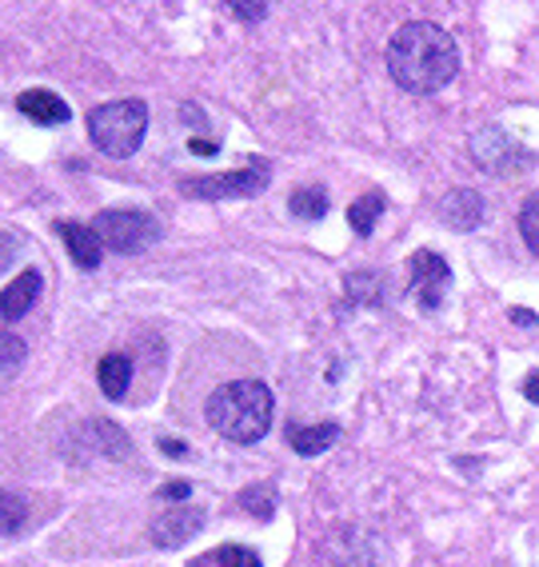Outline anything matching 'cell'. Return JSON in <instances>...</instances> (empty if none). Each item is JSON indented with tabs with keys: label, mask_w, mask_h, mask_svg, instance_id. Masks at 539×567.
I'll list each match as a JSON object with an SVG mask.
<instances>
[{
	"label": "cell",
	"mask_w": 539,
	"mask_h": 567,
	"mask_svg": "<svg viewBox=\"0 0 539 567\" xmlns=\"http://www.w3.org/2000/svg\"><path fill=\"white\" fill-rule=\"evenodd\" d=\"M56 233H61V240L69 244V256L76 260V268H84V272H92V268H101V240L92 236L89 224H76V220H61L56 224Z\"/></svg>",
	"instance_id": "10"
},
{
	"label": "cell",
	"mask_w": 539,
	"mask_h": 567,
	"mask_svg": "<svg viewBox=\"0 0 539 567\" xmlns=\"http://www.w3.org/2000/svg\"><path fill=\"white\" fill-rule=\"evenodd\" d=\"M524 395H528L531 404H539V375H528V380H524Z\"/></svg>",
	"instance_id": "25"
},
{
	"label": "cell",
	"mask_w": 539,
	"mask_h": 567,
	"mask_svg": "<svg viewBox=\"0 0 539 567\" xmlns=\"http://www.w3.org/2000/svg\"><path fill=\"white\" fill-rule=\"evenodd\" d=\"M200 527H204V512H200V507H173V512H164V516L153 524V544L180 547L184 539H193Z\"/></svg>",
	"instance_id": "8"
},
{
	"label": "cell",
	"mask_w": 539,
	"mask_h": 567,
	"mask_svg": "<svg viewBox=\"0 0 539 567\" xmlns=\"http://www.w3.org/2000/svg\"><path fill=\"white\" fill-rule=\"evenodd\" d=\"M519 233H524V244H528L531 252H539V196H528V200H524Z\"/></svg>",
	"instance_id": "20"
},
{
	"label": "cell",
	"mask_w": 539,
	"mask_h": 567,
	"mask_svg": "<svg viewBox=\"0 0 539 567\" xmlns=\"http://www.w3.org/2000/svg\"><path fill=\"white\" fill-rule=\"evenodd\" d=\"M208 424L232 444H256L272 427V392L260 380H236L208 395Z\"/></svg>",
	"instance_id": "2"
},
{
	"label": "cell",
	"mask_w": 539,
	"mask_h": 567,
	"mask_svg": "<svg viewBox=\"0 0 539 567\" xmlns=\"http://www.w3.org/2000/svg\"><path fill=\"white\" fill-rule=\"evenodd\" d=\"M439 220L448 224V228H456V233H471L484 220V196L471 193V188H456V193H448L439 200Z\"/></svg>",
	"instance_id": "9"
},
{
	"label": "cell",
	"mask_w": 539,
	"mask_h": 567,
	"mask_svg": "<svg viewBox=\"0 0 539 567\" xmlns=\"http://www.w3.org/2000/svg\"><path fill=\"white\" fill-rule=\"evenodd\" d=\"M340 440V427L336 424H315V427H292L288 432V444H292V452H300V456H320V452H328V447Z\"/></svg>",
	"instance_id": "14"
},
{
	"label": "cell",
	"mask_w": 539,
	"mask_h": 567,
	"mask_svg": "<svg viewBox=\"0 0 539 567\" xmlns=\"http://www.w3.org/2000/svg\"><path fill=\"white\" fill-rule=\"evenodd\" d=\"M29 519V504L21 496H12V492H0V532L4 536H17Z\"/></svg>",
	"instance_id": "19"
},
{
	"label": "cell",
	"mask_w": 539,
	"mask_h": 567,
	"mask_svg": "<svg viewBox=\"0 0 539 567\" xmlns=\"http://www.w3.org/2000/svg\"><path fill=\"white\" fill-rule=\"evenodd\" d=\"M288 208H292L300 220H320V216L328 213V193L324 188H296Z\"/></svg>",
	"instance_id": "18"
},
{
	"label": "cell",
	"mask_w": 539,
	"mask_h": 567,
	"mask_svg": "<svg viewBox=\"0 0 539 567\" xmlns=\"http://www.w3.org/2000/svg\"><path fill=\"white\" fill-rule=\"evenodd\" d=\"M148 132V109L144 101H108L89 112V136L92 144L108 156H133Z\"/></svg>",
	"instance_id": "3"
},
{
	"label": "cell",
	"mask_w": 539,
	"mask_h": 567,
	"mask_svg": "<svg viewBox=\"0 0 539 567\" xmlns=\"http://www.w3.org/2000/svg\"><path fill=\"white\" fill-rule=\"evenodd\" d=\"M188 496H193V487L184 484V480H176V484L160 487V499H173V504H180V499H188Z\"/></svg>",
	"instance_id": "24"
},
{
	"label": "cell",
	"mask_w": 539,
	"mask_h": 567,
	"mask_svg": "<svg viewBox=\"0 0 539 567\" xmlns=\"http://www.w3.org/2000/svg\"><path fill=\"white\" fill-rule=\"evenodd\" d=\"M96 380H101V392L108 400H124L128 388H133V360L121 352H108L101 360V368H96Z\"/></svg>",
	"instance_id": "13"
},
{
	"label": "cell",
	"mask_w": 539,
	"mask_h": 567,
	"mask_svg": "<svg viewBox=\"0 0 539 567\" xmlns=\"http://www.w3.org/2000/svg\"><path fill=\"white\" fill-rule=\"evenodd\" d=\"M193 153H196V156H213V153H216V144H208V141H193Z\"/></svg>",
	"instance_id": "26"
},
{
	"label": "cell",
	"mask_w": 539,
	"mask_h": 567,
	"mask_svg": "<svg viewBox=\"0 0 539 567\" xmlns=\"http://www.w3.org/2000/svg\"><path fill=\"white\" fill-rule=\"evenodd\" d=\"M265 184H268V164L256 161L252 168H240V173L193 176V181H180V193L200 196V200H240V196L265 193Z\"/></svg>",
	"instance_id": "5"
},
{
	"label": "cell",
	"mask_w": 539,
	"mask_h": 567,
	"mask_svg": "<svg viewBox=\"0 0 539 567\" xmlns=\"http://www.w3.org/2000/svg\"><path fill=\"white\" fill-rule=\"evenodd\" d=\"M92 236L113 252H141L144 244L156 240V220L141 208H113L92 220Z\"/></svg>",
	"instance_id": "4"
},
{
	"label": "cell",
	"mask_w": 539,
	"mask_h": 567,
	"mask_svg": "<svg viewBox=\"0 0 539 567\" xmlns=\"http://www.w3.org/2000/svg\"><path fill=\"white\" fill-rule=\"evenodd\" d=\"M459 69V49L432 21H407L387 41V72L404 92H439Z\"/></svg>",
	"instance_id": "1"
},
{
	"label": "cell",
	"mask_w": 539,
	"mask_h": 567,
	"mask_svg": "<svg viewBox=\"0 0 539 567\" xmlns=\"http://www.w3.org/2000/svg\"><path fill=\"white\" fill-rule=\"evenodd\" d=\"M268 496H272L268 487H252V492H245V496H240V504L252 507L260 519H268V516H272V499H268Z\"/></svg>",
	"instance_id": "22"
},
{
	"label": "cell",
	"mask_w": 539,
	"mask_h": 567,
	"mask_svg": "<svg viewBox=\"0 0 539 567\" xmlns=\"http://www.w3.org/2000/svg\"><path fill=\"white\" fill-rule=\"evenodd\" d=\"M448 288H452V268L444 256L419 248V252L407 260V292L416 296L427 312H436V308L444 305Z\"/></svg>",
	"instance_id": "6"
},
{
	"label": "cell",
	"mask_w": 539,
	"mask_h": 567,
	"mask_svg": "<svg viewBox=\"0 0 539 567\" xmlns=\"http://www.w3.org/2000/svg\"><path fill=\"white\" fill-rule=\"evenodd\" d=\"M471 153H476V161L488 168V173H504V168H519V164L528 161L524 156V148H516V144L504 136L499 128H484L471 141Z\"/></svg>",
	"instance_id": "7"
},
{
	"label": "cell",
	"mask_w": 539,
	"mask_h": 567,
	"mask_svg": "<svg viewBox=\"0 0 539 567\" xmlns=\"http://www.w3.org/2000/svg\"><path fill=\"white\" fill-rule=\"evenodd\" d=\"M12 260H17V240H12L9 233H0V272H4Z\"/></svg>",
	"instance_id": "23"
},
{
	"label": "cell",
	"mask_w": 539,
	"mask_h": 567,
	"mask_svg": "<svg viewBox=\"0 0 539 567\" xmlns=\"http://www.w3.org/2000/svg\"><path fill=\"white\" fill-rule=\"evenodd\" d=\"M380 213H384V196L376 193H364L352 208H348V224H352V233L356 236H367L372 228H376Z\"/></svg>",
	"instance_id": "16"
},
{
	"label": "cell",
	"mask_w": 539,
	"mask_h": 567,
	"mask_svg": "<svg viewBox=\"0 0 539 567\" xmlns=\"http://www.w3.org/2000/svg\"><path fill=\"white\" fill-rule=\"evenodd\" d=\"M24 368V340L12 332H0V388H9Z\"/></svg>",
	"instance_id": "17"
},
{
	"label": "cell",
	"mask_w": 539,
	"mask_h": 567,
	"mask_svg": "<svg viewBox=\"0 0 539 567\" xmlns=\"http://www.w3.org/2000/svg\"><path fill=\"white\" fill-rule=\"evenodd\" d=\"M17 109L37 124H64L69 121V104L49 89H32V92H21L17 96Z\"/></svg>",
	"instance_id": "12"
},
{
	"label": "cell",
	"mask_w": 539,
	"mask_h": 567,
	"mask_svg": "<svg viewBox=\"0 0 539 567\" xmlns=\"http://www.w3.org/2000/svg\"><path fill=\"white\" fill-rule=\"evenodd\" d=\"M193 567H265V564H260V556H256L252 547L225 544V547H213V551L196 556Z\"/></svg>",
	"instance_id": "15"
},
{
	"label": "cell",
	"mask_w": 539,
	"mask_h": 567,
	"mask_svg": "<svg viewBox=\"0 0 539 567\" xmlns=\"http://www.w3.org/2000/svg\"><path fill=\"white\" fill-rule=\"evenodd\" d=\"M225 4L240 17V21H265V12H268L265 0H225Z\"/></svg>",
	"instance_id": "21"
},
{
	"label": "cell",
	"mask_w": 539,
	"mask_h": 567,
	"mask_svg": "<svg viewBox=\"0 0 539 567\" xmlns=\"http://www.w3.org/2000/svg\"><path fill=\"white\" fill-rule=\"evenodd\" d=\"M37 296H41V272H32V268H29V272L17 276V280L0 292V316H4L9 324H12V320H21V316L37 305Z\"/></svg>",
	"instance_id": "11"
}]
</instances>
